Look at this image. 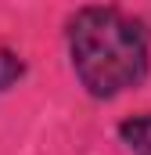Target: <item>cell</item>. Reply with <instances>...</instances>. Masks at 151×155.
Here are the masks:
<instances>
[{"label":"cell","instance_id":"obj_1","mask_svg":"<svg viewBox=\"0 0 151 155\" xmlns=\"http://www.w3.org/2000/svg\"><path fill=\"white\" fill-rule=\"evenodd\" d=\"M65 47L79 87L94 101L137 90L151 72V33L122 7L86 4L65 22Z\"/></svg>","mask_w":151,"mask_h":155},{"label":"cell","instance_id":"obj_2","mask_svg":"<svg viewBox=\"0 0 151 155\" xmlns=\"http://www.w3.org/2000/svg\"><path fill=\"white\" fill-rule=\"evenodd\" d=\"M119 141L133 155H151V112L126 116L119 123Z\"/></svg>","mask_w":151,"mask_h":155},{"label":"cell","instance_id":"obj_3","mask_svg":"<svg viewBox=\"0 0 151 155\" xmlns=\"http://www.w3.org/2000/svg\"><path fill=\"white\" fill-rule=\"evenodd\" d=\"M25 72H29L25 58H22L14 47H0V94L14 90V87L25 79Z\"/></svg>","mask_w":151,"mask_h":155}]
</instances>
